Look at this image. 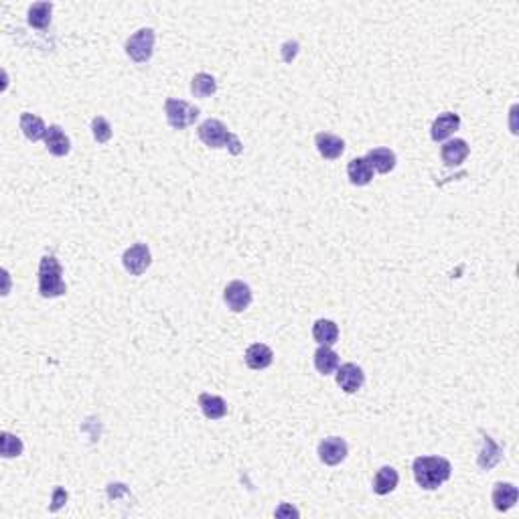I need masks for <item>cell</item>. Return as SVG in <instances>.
I'll return each mask as SVG.
<instances>
[{"instance_id": "6da1fadb", "label": "cell", "mask_w": 519, "mask_h": 519, "mask_svg": "<svg viewBox=\"0 0 519 519\" xmlns=\"http://www.w3.org/2000/svg\"><path fill=\"white\" fill-rule=\"evenodd\" d=\"M414 479L426 491H434L450 479L452 466L442 456H418L412 465Z\"/></svg>"}, {"instance_id": "7a4b0ae2", "label": "cell", "mask_w": 519, "mask_h": 519, "mask_svg": "<svg viewBox=\"0 0 519 519\" xmlns=\"http://www.w3.org/2000/svg\"><path fill=\"white\" fill-rule=\"evenodd\" d=\"M197 134L201 143L207 144L209 148H228L232 155H242V150H244L239 138L235 134H232L223 122L213 120V118L205 120L203 124L199 126Z\"/></svg>"}, {"instance_id": "3957f363", "label": "cell", "mask_w": 519, "mask_h": 519, "mask_svg": "<svg viewBox=\"0 0 519 519\" xmlns=\"http://www.w3.org/2000/svg\"><path fill=\"white\" fill-rule=\"evenodd\" d=\"M63 268L55 256H43L39 264V292L43 298H55L67 292L63 282Z\"/></svg>"}, {"instance_id": "277c9868", "label": "cell", "mask_w": 519, "mask_h": 519, "mask_svg": "<svg viewBox=\"0 0 519 519\" xmlns=\"http://www.w3.org/2000/svg\"><path fill=\"white\" fill-rule=\"evenodd\" d=\"M164 114H166V122H169L171 128L183 130V128H189L191 124H195V120L199 118V107L185 102V100L169 98L164 102Z\"/></svg>"}, {"instance_id": "5b68a950", "label": "cell", "mask_w": 519, "mask_h": 519, "mask_svg": "<svg viewBox=\"0 0 519 519\" xmlns=\"http://www.w3.org/2000/svg\"><path fill=\"white\" fill-rule=\"evenodd\" d=\"M155 51V31L140 29L126 41V53L136 63H146Z\"/></svg>"}, {"instance_id": "8992f818", "label": "cell", "mask_w": 519, "mask_h": 519, "mask_svg": "<svg viewBox=\"0 0 519 519\" xmlns=\"http://www.w3.org/2000/svg\"><path fill=\"white\" fill-rule=\"evenodd\" d=\"M152 262V256L146 244H134L132 248H128L122 256V264L124 268L132 274V276H140L144 274Z\"/></svg>"}, {"instance_id": "52a82bcc", "label": "cell", "mask_w": 519, "mask_h": 519, "mask_svg": "<svg viewBox=\"0 0 519 519\" xmlns=\"http://www.w3.org/2000/svg\"><path fill=\"white\" fill-rule=\"evenodd\" d=\"M347 452H349V447H347L345 438H341V436H329V438L321 440V445H319V459L329 466L341 465L347 459Z\"/></svg>"}, {"instance_id": "ba28073f", "label": "cell", "mask_w": 519, "mask_h": 519, "mask_svg": "<svg viewBox=\"0 0 519 519\" xmlns=\"http://www.w3.org/2000/svg\"><path fill=\"white\" fill-rule=\"evenodd\" d=\"M223 301L233 313H244L251 305V288L242 280H233L223 290Z\"/></svg>"}, {"instance_id": "9c48e42d", "label": "cell", "mask_w": 519, "mask_h": 519, "mask_svg": "<svg viewBox=\"0 0 519 519\" xmlns=\"http://www.w3.org/2000/svg\"><path fill=\"white\" fill-rule=\"evenodd\" d=\"M365 381L363 369L355 363H343L337 369V383L345 394H355Z\"/></svg>"}, {"instance_id": "30bf717a", "label": "cell", "mask_w": 519, "mask_h": 519, "mask_svg": "<svg viewBox=\"0 0 519 519\" xmlns=\"http://www.w3.org/2000/svg\"><path fill=\"white\" fill-rule=\"evenodd\" d=\"M459 128H461V118H459V114H454V112H442V114L432 122L430 136H432L434 143H442V140H447L448 136H452Z\"/></svg>"}, {"instance_id": "8fae6325", "label": "cell", "mask_w": 519, "mask_h": 519, "mask_svg": "<svg viewBox=\"0 0 519 519\" xmlns=\"http://www.w3.org/2000/svg\"><path fill=\"white\" fill-rule=\"evenodd\" d=\"M315 144H317V150L321 152L322 159H327V161L339 159L341 155H343V150H345L343 138L335 136V134H331V132H319V134L315 136Z\"/></svg>"}, {"instance_id": "7c38bea8", "label": "cell", "mask_w": 519, "mask_h": 519, "mask_svg": "<svg viewBox=\"0 0 519 519\" xmlns=\"http://www.w3.org/2000/svg\"><path fill=\"white\" fill-rule=\"evenodd\" d=\"M43 140H45L47 150H49L53 157H65V155H70V150H72V143H70L67 134L61 130V126L57 124L49 126Z\"/></svg>"}, {"instance_id": "4fadbf2b", "label": "cell", "mask_w": 519, "mask_h": 519, "mask_svg": "<svg viewBox=\"0 0 519 519\" xmlns=\"http://www.w3.org/2000/svg\"><path fill=\"white\" fill-rule=\"evenodd\" d=\"M468 150L471 148H468V144L463 138H454V140H448V143L442 144L440 159H442V162L447 166H459L468 157Z\"/></svg>"}, {"instance_id": "5bb4252c", "label": "cell", "mask_w": 519, "mask_h": 519, "mask_svg": "<svg viewBox=\"0 0 519 519\" xmlns=\"http://www.w3.org/2000/svg\"><path fill=\"white\" fill-rule=\"evenodd\" d=\"M491 499H493V505L497 511H509L519 499L518 487L511 483H497L493 489Z\"/></svg>"}, {"instance_id": "9a60e30c", "label": "cell", "mask_w": 519, "mask_h": 519, "mask_svg": "<svg viewBox=\"0 0 519 519\" xmlns=\"http://www.w3.org/2000/svg\"><path fill=\"white\" fill-rule=\"evenodd\" d=\"M274 361V353L268 345L264 343H254L246 351V365L250 369H266Z\"/></svg>"}, {"instance_id": "2e32d148", "label": "cell", "mask_w": 519, "mask_h": 519, "mask_svg": "<svg viewBox=\"0 0 519 519\" xmlns=\"http://www.w3.org/2000/svg\"><path fill=\"white\" fill-rule=\"evenodd\" d=\"M339 365H341L339 355H337L331 347L321 345V347L315 351V367H317V372H319L321 376H331V374H335V372L339 369Z\"/></svg>"}, {"instance_id": "e0dca14e", "label": "cell", "mask_w": 519, "mask_h": 519, "mask_svg": "<svg viewBox=\"0 0 519 519\" xmlns=\"http://www.w3.org/2000/svg\"><path fill=\"white\" fill-rule=\"evenodd\" d=\"M199 408H201V412L205 414V418H209V420H221L228 414L225 400L219 398V395L207 394V392L199 395Z\"/></svg>"}, {"instance_id": "ac0fdd59", "label": "cell", "mask_w": 519, "mask_h": 519, "mask_svg": "<svg viewBox=\"0 0 519 519\" xmlns=\"http://www.w3.org/2000/svg\"><path fill=\"white\" fill-rule=\"evenodd\" d=\"M365 159L372 164V169L377 171V173H381V175H388L390 171H394L395 155L394 150H390V148H372Z\"/></svg>"}, {"instance_id": "d6986e66", "label": "cell", "mask_w": 519, "mask_h": 519, "mask_svg": "<svg viewBox=\"0 0 519 519\" xmlns=\"http://www.w3.org/2000/svg\"><path fill=\"white\" fill-rule=\"evenodd\" d=\"M400 483V475L394 466H381L374 477V493L377 495H390Z\"/></svg>"}, {"instance_id": "ffe728a7", "label": "cell", "mask_w": 519, "mask_h": 519, "mask_svg": "<svg viewBox=\"0 0 519 519\" xmlns=\"http://www.w3.org/2000/svg\"><path fill=\"white\" fill-rule=\"evenodd\" d=\"M347 177L353 185L363 187V185H369L374 179V169L367 162V159H353L347 164Z\"/></svg>"}, {"instance_id": "44dd1931", "label": "cell", "mask_w": 519, "mask_h": 519, "mask_svg": "<svg viewBox=\"0 0 519 519\" xmlns=\"http://www.w3.org/2000/svg\"><path fill=\"white\" fill-rule=\"evenodd\" d=\"M313 337L319 345H335L339 339V327L329 319H319V321L313 324Z\"/></svg>"}, {"instance_id": "7402d4cb", "label": "cell", "mask_w": 519, "mask_h": 519, "mask_svg": "<svg viewBox=\"0 0 519 519\" xmlns=\"http://www.w3.org/2000/svg\"><path fill=\"white\" fill-rule=\"evenodd\" d=\"M20 130H22V134L29 138V140H41V138H45V134H47V128H45V122L35 116V114H31V112H25L22 116H20Z\"/></svg>"}, {"instance_id": "603a6c76", "label": "cell", "mask_w": 519, "mask_h": 519, "mask_svg": "<svg viewBox=\"0 0 519 519\" xmlns=\"http://www.w3.org/2000/svg\"><path fill=\"white\" fill-rule=\"evenodd\" d=\"M501 448L495 445V440L491 438V436H483V448H481V452H479V466L485 468V471H489V468H493V466L497 465L499 461H501Z\"/></svg>"}, {"instance_id": "cb8c5ba5", "label": "cell", "mask_w": 519, "mask_h": 519, "mask_svg": "<svg viewBox=\"0 0 519 519\" xmlns=\"http://www.w3.org/2000/svg\"><path fill=\"white\" fill-rule=\"evenodd\" d=\"M51 13H53L51 2H35L29 8V25L35 29H47L51 22Z\"/></svg>"}, {"instance_id": "d4e9b609", "label": "cell", "mask_w": 519, "mask_h": 519, "mask_svg": "<svg viewBox=\"0 0 519 519\" xmlns=\"http://www.w3.org/2000/svg\"><path fill=\"white\" fill-rule=\"evenodd\" d=\"M191 91L195 98H209L217 91V81H215L213 75L201 72L191 79Z\"/></svg>"}, {"instance_id": "484cf974", "label": "cell", "mask_w": 519, "mask_h": 519, "mask_svg": "<svg viewBox=\"0 0 519 519\" xmlns=\"http://www.w3.org/2000/svg\"><path fill=\"white\" fill-rule=\"evenodd\" d=\"M22 440L11 434V432H2L0 434V452L4 459H13V456H20L22 454Z\"/></svg>"}, {"instance_id": "4316f807", "label": "cell", "mask_w": 519, "mask_h": 519, "mask_svg": "<svg viewBox=\"0 0 519 519\" xmlns=\"http://www.w3.org/2000/svg\"><path fill=\"white\" fill-rule=\"evenodd\" d=\"M91 134H93L96 143L106 144L107 140L112 138V126H110V122H107L106 118L96 116V118L91 120Z\"/></svg>"}, {"instance_id": "83f0119b", "label": "cell", "mask_w": 519, "mask_h": 519, "mask_svg": "<svg viewBox=\"0 0 519 519\" xmlns=\"http://www.w3.org/2000/svg\"><path fill=\"white\" fill-rule=\"evenodd\" d=\"M65 503H67V491L63 487H57L53 491V499H51V511H59Z\"/></svg>"}, {"instance_id": "f1b7e54d", "label": "cell", "mask_w": 519, "mask_h": 519, "mask_svg": "<svg viewBox=\"0 0 519 519\" xmlns=\"http://www.w3.org/2000/svg\"><path fill=\"white\" fill-rule=\"evenodd\" d=\"M276 518H298V509H294L292 505L282 503L278 509H276Z\"/></svg>"}]
</instances>
